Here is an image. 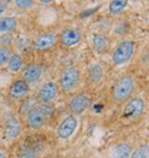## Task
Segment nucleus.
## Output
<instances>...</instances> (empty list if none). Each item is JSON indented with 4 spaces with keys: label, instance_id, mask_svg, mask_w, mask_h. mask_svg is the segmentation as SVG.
Returning a JSON list of instances; mask_svg holds the SVG:
<instances>
[{
    "label": "nucleus",
    "instance_id": "f257e3e1",
    "mask_svg": "<svg viewBox=\"0 0 149 158\" xmlns=\"http://www.w3.org/2000/svg\"><path fill=\"white\" fill-rule=\"evenodd\" d=\"M134 85L135 84H134V80L132 76L124 75V76L119 77L111 90V95H112L113 101H116L118 103H123V102L128 101L134 91Z\"/></svg>",
    "mask_w": 149,
    "mask_h": 158
},
{
    "label": "nucleus",
    "instance_id": "f03ea898",
    "mask_svg": "<svg viewBox=\"0 0 149 158\" xmlns=\"http://www.w3.org/2000/svg\"><path fill=\"white\" fill-rule=\"evenodd\" d=\"M54 111V106L51 105H39L34 106L26 113V125L31 130H39L46 122L49 116Z\"/></svg>",
    "mask_w": 149,
    "mask_h": 158
},
{
    "label": "nucleus",
    "instance_id": "7ed1b4c3",
    "mask_svg": "<svg viewBox=\"0 0 149 158\" xmlns=\"http://www.w3.org/2000/svg\"><path fill=\"white\" fill-rule=\"evenodd\" d=\"M80 80H81L80 70L77 67L71 66V67L65 69L61 72L58 82H60V87L63 92H70L79 86Z\"/></svg>",
    "mask_w": 149,
    "mask_h": 158
},
{
    "label": "nucleus",
    "instance_id": "20e7f679",
    "mask_svg": "<svg viewBox=\"0 0 149 158\" xmlns=\"http://www.w3.org/2000/svg\"><path fill=\"white\" fill-rule=\"evenodd\" d=\"M145 106V101L142 97H133L126 103L121 117L123 120H135L144 113Z\"/></svg>",
    "mask_w": 149,
    "mask_h": 158
},
{
    "label": "nucleus",
    "instance_id": "39448f33",
    "mask_svg": "<svg viewBox=\"0 0 149 158\" xmlns=\"http://www.w3.org/2000/svg\"><path fill=\"white\" fill-rule=\"evenodd\" d=\"M134 48H135V44L133 41L124 40V41L119 43L117 45V48L115 49L113 54H112V60H113V64L115 65H123L127 61H129L131 57L133 56Z\"/></svg>",
    "mask_w": 149,
    "mask_h": 158
},
{
    "label": "nucleus",
    "instance_id": "423d86ee",
    "mask_svg": "<svg viewBox=\"0 0 149 158\" xmlns=\"http://www.w3.org/2000/svg\"><path fill=\"white\" fill-rule=\"evenodd\" d=\"M58 94V86L54 81H49L45 85L40 87V90L37 91L36 100L39 101L41 105H50Z\"/></svg>",
    "mask_w": 149,
    "mask_h": 158
},
{
    "label": "nucleus",
    "instance_id": "0eeeda50",
    "mask_svg": "<svg viewBox=\"0 0 149 158\" xmlns=\"http://www.w3.org/2000/svg\"><path fill=\"white\" fill-rule=\"evenodd\" d=\"M57 40H58V36L56 32L54 31L44 32L34 39V48L39 51H47L56 45Z\"/></svg>",
    "mask_w": 149,
    "mask_h": 158
},
{
    "label": "nucleus",
    "instance_id": "6e6552de",
    "mask_svg": "<svg viewBox=\"0 0 149 158\" xmlns=\"http://www.w3.org/2000/svg\"><path fill=\"white\" fill-rule=\"evenodd\" d=\"M91 102L92 101H91V97L88 95L76 94L68 101V110L74 114H80V113H82V112H85L86 110L90 108Z\"/></svg>",
    "mask_w": 149,
    "mask_h": 158
},
{
    "label": "nucleus",
    "instance_id": "1a4fd4ad",
    "mask_svg": "<svg viewBox=\"0 0 149 158\" xmlns=\"http://www.w3.org/2000/svg\"><path fill=\"white\" fill-rule=\"evenodd\" d=\"M82 39V34L79 29H66L61 32V35L58 36V40L61 43V45L66 46V48H71L77 45Z\"/></svg>",
    "mask_w": 149,
    "mask_h": 158
},
{
    "label": "nucleus",
    "instance_id": "9d476101",
    "mask_svg": "<svg viewBox=\"0 0 149 158\" xmlns=\"http://www.w3.org/2000/svg\"><path fill=\"white\" fill-rule=\"evenodd\" d=\"M77 117H74L73 114L71 116H67L65 120L60 123L58 128H57V136L62 139H66L68 138L74 131H76V127H77Z\"/></svg>",
    "mask_w": 149,
    "mask_h": 158
},
{
    "label": "nucleus",
    "instance_id": "9b49d317",
    "mask_svg": "<svg viewBox=\"0 0 149 158\" xmlns=\"http://www.w3.org/2000/svg\"><path fill=\"white\" fill-rule=\"evenodd\" d=\"M42 66L37 65V64H30L25 67L24 72H22V80L30 85V84H36L37 81L41 78L42 76Z\"/></svg>",
    "mask_w": 149,
    "mask_h": 158
},
{
    "label": "nucleus",
    "instance_id": "f8f14e48",
    "mask_svg": "<svg viewBox=\"0 0 149 158\" xmlns=\"http://www.w3.org/2000/svg\"><path fill=\"white\" fill-rule=\"evenodd\" d=\"M21 131V125L19 120L14 116H10L5 120L4 125V137L6 139H15Z\"/></svg>",
    "mask_w": 149,
    "mask_h": 158
},
{
    "label": "nucleus",
    "instance_id": "ddd939ff",
    "mask_svg": "<svg viewBox=\"0 0 149 158\" xmlns=\"http://www.w3.org/2000/svg\"><path fill=\"white\" fill-rule=\"evenodd\" d=\"M30 94V85H27L24 80H16L11 84L9 89V96L13 100L24 98Z\"/></svg>",
    "mask_w": 149,
    "mask_h": 158
},
{
    "label": "nucleus",
    "instance_id": "4468645a",
    "mask_svg": "<svg viewBox=\"0 0 149 158\" xmlns=\"http://www.w3.org/2000/svg\"><path fill=\"white\" fill-rule=\"evenodd\" d=\"M103 77V70L99 64H92L87 69V78L91 84H98Z\"/></svg>",
    "mask_w": 149,
    "mask_h": 158
},
{
    "label": "nucleus",
    "instance_id": "2eb2a0df",
    "mask_svg": "<svg viewBox=\"0 0 149 158\" xmlns=\"http://www.w3.org/2000/svg\"><path fill=\"white\" fill-rule=\"evenodd\" d=\"M131 157V144L129 143H118L112 148L111 158H129Z\"/></svg>",
    "mask_w": 149,
    "mask_h": 158
},
{
    "label": "nucleus",
    "instance_id": "dca6fc26",
    "mask_svg": "<svg viewBox=\"0 0 149 158\" xmlns=\"http://www.w3.org/2000/svg\"><path fill=\"white\" fill-rule=\"evenodd\" d=\"M92 44L96 51L98 52H103L108 49L109 43H108V39L104 34H95L93 39H92Z\"/></svg>",
    "mask_w": 149,
    "mask_h": 158
},
{
    "label": "nucleus",
    "instance_id": "f3484780",
    "mask_svg": "<svg viewBox=\"0 0 149 158\" xmlns=\"http://www.w3.org/2000/svg\"><path fill=\"white\" fill-rule=\"evenodd\" d=\"M16 19L13 16H6V18H2L0 19V32L8 34L9 31L14 30L16 27Z\"/></svg>",
    "mask_w": 149,
    "mask_h": 158
},
{
    "label": "nucleus",
    "instance_id": "a211bd4d",
    "mask_svg": "<svg viewBox=\"0 0 149 158\" xmlns=\"http://www.w3.org/2000/svg\"><path fill=\"white\" fill-rule=\"evenodd\" d=\"M22 67V59L19 54H11L9 61H8V69L11 72H18Z\"/></svg>",
    "mask_w": 149,
    "mask_h": 158
},
{
    "label": "nucleus",
    "instance_id": "6ab92c4d",
    "mask_svg": "<svg viewBox=\"0 0 149 158\" xmlns=\"http://www.w3.org/2000/svg\"><path fill=\"white\" fill-rule=\"evenodd\" d=\"M36 151L27 144L21 146L18 149V158H36Z\"/></svg>",
    "mask_w": 149,
    "mask_h": 158
},
{
    "label": "nucleus",
    "instance_id": "aec40b11",
    "mask_svg": "<svg viewBox=\"0 0 149 158\" xmlns=\"http://www.w3.org/2000/svg\"><path fill=\"white\" fill-rule=\"evenodd\" d=\"M127 6V2H123V0H116V2H111L109 3V13L111 14H121Z\"/></svg>",
    "mask_w": 149,
    "mask_h": 158
},
{
    "label": "nucleus",
    "instance_id": "412c9836",
    "mask_svg": "<svg viewBox=\"0 0 149 158\" xmlns=\"http://www.w3.org/2000/svg\"><path fill=\"white\" fill-rule=\"evenodd\" d=\"M148 156H149V148L145 144V146H140L137 149H134V152L131 153L129 158H148Z\"/></svg>",
    "mask_w": 149,
    "mask_h": 158
},
{
    "label": "nucleus",
    "instance_id": "4be33fe9",
    "mask_svg": "<svg viewBox=\"0 0 149 158\" xmlns=\"http://www.w3.org/2000/svg\"><path fill=\"white\" fill-rule=\"evenodd\" d=\"M10 56H11V51L9 48H6V46L0 48V66L5 65L9 61Z\"/></svg>",
    "mask_w": 149,
    "mask_h": 158
},
{
    "label": "nucleus",
    "instance_id": "5701e85b",
    "mask_svg": "<svg viewBox=\"0 0 149 158\" xmlns=\"http://www.w3.org/2000/svg\"><path fill=\"white\" fill-rule=\"evenodd\" d=\"M19 9H29L34 5V2L31 0H18V2L14 3Z\"/></svg>",
    "mask_w": 149,
    "mask_h": 158
},
{
    "label": "nucleus",
    "instance_id": "b1692460",
    "mask_svg": "<svg viewBox=\"0 0 149 158\" xmlns=\"http://www.w3.org/2000/svg\"><path fill=\"white\" fill-rule=\"evenodd\" d=\"M13 41V36L10 34H3V35H0V45H2L3 48L9 45L10 43Z\"/></svg>",
    "mask_w": 149,
    "mask_h": 158
},
{
    "label": "nucleus",
    "instance_id": "393cba45",
    "mask_svg": "<svg viewBox=\"0 0 149 158\" xmlns=\"http://www.w3.org/2000/svg\"><path fill=\"white\" fill-rule=\"evenodd\" d=\"M98 9H99V6H96V8H92V9L85 10V11H82V13L80 14V18H82V19H85V18H88V16H91L92 14H95V13H96Z\"/></svg>",
    "mask_w": 149,
    "mask_h": 158
},
{
    "label": "nucleus",
    "instance_id": "a878e982",
    "mask_svg": "<svg viewBox=\"0 0 149 158\" xmlns=\"http://www.w3.org/2000/svg\"><path fill=\"white\" fill-rule=\"evenodd\" d=\"M6 5H8V3H4V2H0V14H2L5 9H6Z\"/></svg>",
    "mask_w": 149,
    "mask_h": 158
},
{
    "label": "nucleus",
    "instance_id": "bb28decb",
    "mask_svg": "<svg viewBox=\"0 0 149 158\" xmlns=\"http://www.w3.org/2000/svg\"><path fill=\"white\" fill-rule=\"evenodd\" d=\"M0 158H6V156L4 153H0Z\"/></svg>",
    "mask_w": 149,
    "mask_h": 158
}]
</instances>
